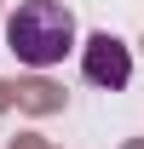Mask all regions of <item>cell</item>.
<instances>
[{
  "label": "cell",
  "mask_w": 144,
  "mask_h": 149,
  "mask_svg": "<svg viewBox=\"0 0 144 149\" xmlns=\"http://www.w3.org/2000/svg\"><path fill=\"white\" fill-rule=\"evenodd\" d=\"M6 46L29 69H52L75 46V12L64 0H18V12L6 17Z\"/></svg>",
  "instance_id": "cell-1"
},
{
  "label": "cell",
  "mask_w": 144,
  "mask_h": 149,
  "mask_svg": "<svg viewBox=\"0 0 144 149\" xmlns=\"http://www.w3.org/2000/svg\"><path fill=\"white\" fill-rule=\"evenodd\" d=\"M81 69H87L92 86H109V92H121L127 74H133V57H127V46L115 35H92L87 40V57H81Z\"/></svg>",
  "instance_id": "cell-2"
}]
</instances>
